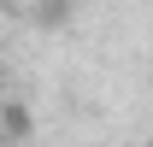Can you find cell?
<instances>
[{
	"mask_svg": "<svg viewBox=\"0 0 153 147\" xmlns=\"http://www.w3.org/2000/svg\"><path fill=\"white\" fill-rule=\"evenodd\" d=\"M0 106H6V82H0Z\"/></svg>",
	"mask_w": 153,
	"mask_h": 147,
	"instance_id": "3",
	"label": "cell"
},
{
	"mask_svg": "<svg viewBox=\"0 0 153 147\" xmlns=\"http://www.w3.org/2000/svg\"><path fill=\"white\" fill-rule=\"evenodd\" d=\"M0 135H6V141H30V112L6 100V106H0Z\"/></svg>",
	"mask_w": 153,
	"mask_h": 147,
	"instance_id": "1",
	"label": "cell"
},
{
	"mask_svg": "<svg viewBox=\"0 0 153 147\" xmlns=\"http://www.w3.org/2000/svg\"><path fill=\"white\" fill-rule=\"evenodd\" d=\"M0 6H24V0H0Z\"/></svg>",
	"mask_w": 153,
	"mask_h": 147,
	"instance_id": "2",
	"label": "cell"
}]
</instances>
